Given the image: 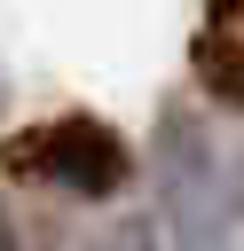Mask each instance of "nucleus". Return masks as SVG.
Here are the masks:
<instances>
[{
    "label": "nucleus",
    "mask_w": 244,
    "mask_h": 251,
    "mask_svg": "<svg viewBox=\"0 0 244 251\" xmlns=\"http://www.w3.org/2000/svg\"><path fill=\"white\" fill-rule=\"evenodd\" d=\"M0 165L8 173H24V180H39V188H63V196H118L126 180H134V149L118 141V126L110 118H94V110H63V118H39L31 133H16V141H0Z\"/></svg>",
    "instance_id": "obj_2"
},
{
    "label": "nucleus",
    "mask_w": 244,
    "mask_h": 251,
    "mask_svg": "<svg viewBox=\"0 0 244 251\" xmlns=\"http://www.w3.org/2000/svg\"><path fill=\"white\" fill-rule=\"evenodd\" d=\"M189 63H197V86L213 102H244V8H213L197 24Z\"/></svg>",
    "instance_id": "obj_3"
},
{
    "label": "nucleus",
    "mask_w": 244,
    "mask_h": 251,
    "mask_svg": "<svg viewBox=\"0 0 244 251\" xmlns=\"http://www.w3.org/2000/svg\"><path fill=\"white\" fill-rule=\"evenodd\" d=\"M150 165H157V204L181 251H228V173L213 157V133L197 126L189 102L157 110L150 133Z\"/></svg>",
    "instance_id": "obj_1"
},
{
    "label": "nucleus",
    "mask_w": 244,
    "mask_h": 251,
    "mask_svg": "<svg viewBox=\"0 0 244 251\" xmlns=\"http://www.w3.org/2000/svg\"><path fill=\"white\" fill-rule=\"evenodd\" d=\"M0 251H24V227H16V212L0 204Z\"/></svg>",
    "instance_id": "obj_5"
},
{
    "label": "nucleus",
    "mask_w": 244,
    "mask_h": 251,
    "mask_svg": "<svg viewBox=\"0 0 244 251\" xmlns=\"http://www.w3.org/2000/svg\"><path fill=\"white\" fill-rule=\"evenodd\" d=\"M87 251H165V227L134 212V220H110V227H102V235H94Z\"/></svg>",
    "instance_id": "obj_4"
}]
</instances>
